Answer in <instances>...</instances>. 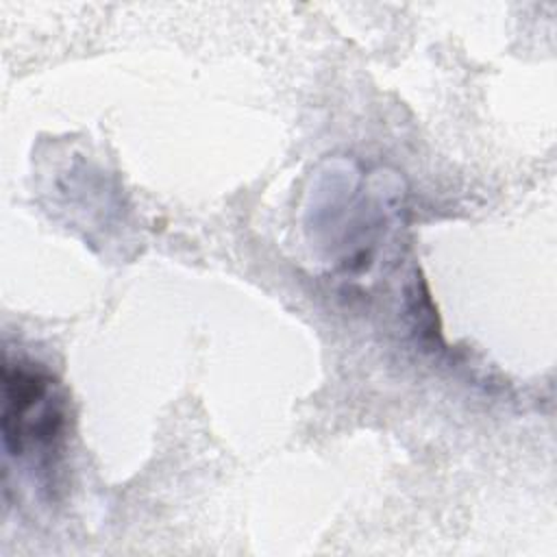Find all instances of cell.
<instances>
[{
    "label": "cell",
    "instance_id": "6da1fadb",
    "mask_svg": "<svg viewBox=\"0 0 557 557\" xmlns=\"http://www.w3.org/2000/svg\"><path fill=\"white\" fill-rule=\"evenodd\" d=\"M63 400L50 374L35 363L4 357L2 366V448L11 459L39 455L52 459L63 437Z\"/></svg>",
    "mask_w": 557,
    "mask_h": 557
}]
</instances>
